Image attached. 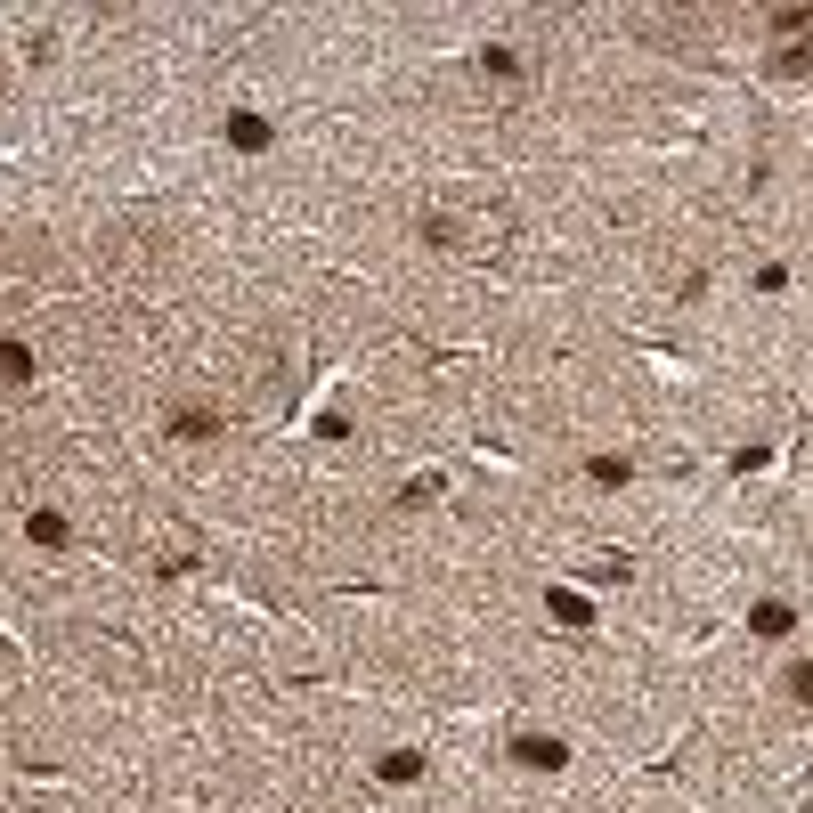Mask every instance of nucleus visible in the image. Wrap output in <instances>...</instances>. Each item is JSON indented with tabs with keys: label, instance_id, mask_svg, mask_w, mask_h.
I'll use <instances>...</instances> for the list:
<instances>
[{
	"label": "nucleus",
	"instance_id": "nucleus-7",
	"mask_svg": "<svg viewBox=\"0 0 813 813\" xmlns=\"http://www.w3.org/2000/svg\"><path fill=\"white\" fill-rule=\"evenodd\" d=\"M553 618H561V627H586L594 610H586V594H553Z\"/></svg>",
	"mask_w": 813,
	"mask_h": 813
},
{
	"label": "nucleus",
	"instance_id": "nucleus-8",
	"mask_svg": "<svg viewBox=\"0 0 813 813\" xmlns=\"http://www.w3.org/2000/svg\"><path fill=\"white\" fill-rule=\"evenodd\" d=\"M586 480H602V488H618V480H627V456H594V464H586Z\"/></svg>",
	"mask_w": 813,
	"mask_h": 813
},
{
	"label": "nucleus",
	"instance_id": "nucleus-10",
	"mask_svg": "<svg viewBox=\"0 0 813 813\" xmlns=\"http://www.w3.org/2000/svg\"><path fill=\"white\" fill-rule=\"evenodd\" d=\"M781 683H789V692H797V700H813V667H805V659H797V667H789Z\"/></svg>",
	"mask_w": 813,
	"mask_h": 813
},
{
	"label": "nucleus",
	"instance_id": "nucleus-4",
	"mask_svg": "<svg viewBox=\"0 0 813 813\" xmlns=\"http://www.w3.org/2000/svg\"><path fill=\"white\" fill-rule=\"evenodd\" d=\"M748 627H757V635H789L797 618H789V602H757V610H748Z\"/></svg>",
	"mask_w": 813,
	"mask_h": 813
},
{
	"label": "nucleus",
	"instance_id": "nucleus-6",
	"mask_svg": "<svg viewBox=\"0 0 813 813\" xmlns=\"http://www.w3.org/2000/svg\"><path fill=\"white\" fill-rule=\"evenodd\" d=\"M374 773H383V781H415V773H423V757H415V748H399V757H383Z\"/></svg>",
	"mask_w": 813,
	"mask_h": 813
},
{
	"label": "nucleus",
	"instance_id": "nucleus-3",
	"mask_svg": "<svg viewBox=\"0 0 813 813\" xmlns=\"http://www.w3.org/2000/svg\"><path fill=\"white\" fill-rule=\"evenodd\" d=\"M228 139H236L244 155H261V147H269V122H261V114H236V122H228Z\"/></svg>",
	"mask_w": 813,
	"mask_h": 813
},
{
	"label": "nucleus",
	"instance_id": "nucleus-2",
	"mask_svg": "<svg viewBox=\"0 0 813 813\" xmlns=\"http://www.w3.org/2000/svg\"><path fill=\"white\" fill-rule=\"evenodd\" d=\"M513 757H521V765H545V773H561V757H570V748H561V740H513Z\"/></svg>",
	"mask_w": 813,
	"mask_h": 813
},
{
	"label": "nucleus",
	"instance_id": "nucleus-5",
	"mask_svg": "<svg viewBox=\"0 0 813 813\" xmlns=\"http://www.w3.org/2000/svg\"><path fill=\"white\" fill-rule=\"evenodd\" d=\"M33 374V350L25 342H0V383H25Z\"/></svg>",
	"mask_w": 813,
	"mask_h": 813
},
{
	"label": "nucleus",
	"instance_id": "nucleus-9",
	"mask_svg": "<svg viewBox=\"0 0 813 813\" xmlns=\"http://www.w3.org/2000/svg\"><path fill=\"white\" fill-rule=\"evenodd\" d=\"M33 545H66V521H57V513H33Z\"/></svg>",
	"mask_w": 813,
	"mask_h": 813
},
{
	"label": "nucleus",
	"instance_id": "nucleus-1",
	"mask_svg": "<svg viewBox=\"0 0 813 813\" xmlns=\"http://www.w3.org/2000/svg\"><path fill=\"white\" fill-rule=\"evenodd\" d=\"M171 431H179V440H212V431H220V407H179Z\"/></svg>",
	"mask_w": 813,
	"mask_h": 813
}]
</instances>
